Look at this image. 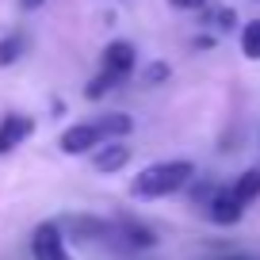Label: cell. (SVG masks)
<instances>
[{"label":"cell","instance_id":"1","mask_svg":"<svg viewBox=\"0 0 260 260\" xmlns=\"http://www.w3.org/2000/svg\"><path fill=\"white\" fill-rule=\"evenodd\" d=\"M195 176V165L191 161H161V165H149L134 176L130 184V195L134 199H161V195H172Z\"/></svg>","mask_w":260,"mask_h":260},{"label":"cell","instance_id":"2","mask_svg":"<svg viewBox=\"0 0 260 260\" xmlns=\"http://www.w3.org/2000/svg\"><path fill=\"white\" fill-rule=\"evenodd\" d=\"M57 146H61V153L81 157V153H88V149L104 146V134H100L96 122H77V126H69L61 138H57Z\"/></svg>","mask_w":260,"mask_h":260},{"label":"cell","instance_id":"3","mask_svg":"<svg viewBox=\"0 0 260 260\" xmlns=\"http://www.w3.org/2000/svg\"><path fill=\"white\" fill-rule=\"evenodd\" d=\"M31 252H35V260H69L61 226H57V222H42V226L35 230V237H31Z\"/></svg>","mask_w":260,"mask_h":260},{"label":"cell","instance_id":"4","mask_svg":"<svg viewBox=\"0 0 260 260\" xmlns=\"http://www.w3.org/2000/svg\"><path fill=\"white\" fill-rule=\"evenodd\" d=\"M31 130H35V122L27 119V115H4V119H0V157L12 153L19 142H27Z\"/></svg>","mask_w":260,"mask_h":260},{"label":"cell","instance_id":"5","mask_svg":"<svg viewBox=\"0 0 260 260\" xmlns=\"http://www.w3.org/2000/svg\"><path fill=\"white\" fill-rule=\"evenodd\" d=\"M207 214H211V222H218V226H234V222H241L245 203L237 199L234 191H218L211 199V207H207Z\"/></svg>","mask_w":260,"mask_h":260},{"label":"cell","instance_id":"6","mask_svg":"<svg viewBox=\"0 0 260 260\" xmlns=\"http://www.w3.org/2000/svg\"><path fill=\"white\" fill-rule=\"evenodd\" d=\"M130 161V146L122 142H104L100 149H92V169L96 172H119Z\"/></svg>","mask_w":260,"mask_h":260},{"label":"cell","instance_id":"7","mask_svg":"<svg viewBox=\"0 0 260 260\" xmlns=\"http://www.w3.org/2000/svg\"><path fill=\"white\" fill-rule=\"evenodd\" d=\"M104 69L115 77H126L130 69H134V46L130 42H111V46L104 50Z\"/></svg>","mask_w":260,"mask_h":260},{"label":"cell","instance_id":"8","mask_svg":"<svg viewBox=\"0 0 260 260\" xmlns=\"http://www.w3.org/2000/svg\"><path fill=\"white\" fill-rule=\"evenodd\" d=\"M96 126H100V134H104V142H119V138H126V134H130L134 122H130V115L111 111V115H100Z\"/></svg>","mask_w":260,"mask_h":260},{"label":"cell","instance_id":"9","mask_svg":"<svg viewBox=\"0 0 260 260\" xmlns=\"http://www.w3.org/2000/svg\"><path fill=\"white\" fill-rule=\"evenodd\" d=\"M230 191H234L237 199H241V203H252V199L260 195V169H249V172H241V176H237V184L230 187Z\"/></svg>","mask_w":260,"mask_h":260},{"label":"cell","instance_id":"10","mask_svg":"<svg viewBox=\"0 0 260 260\" xmlns=\"http://www.w3.org/2000/svg\"><path fill=\"white\" fill-rule=\"evenodd\" d=\"M241 50H245V57L260 61V19H252V23L241 27Z\"/></svg>","mask_w":260,"mask_h":260},{"label":"cell","instance_id":"11","mask_svg":"<svg viewBox=\"0 0 260 260\" xmlns=\"http://www.w3.org/2000/svg\"><path fill=\"white\" fill-rule=\"evenodd\" d=\"M27 50V39L23 35H8V39H0V65H12L19 61V54Z\"/></svg>","mask_w":260,"mask_h":260},{"label":"cell","instance_id":"12","mask_svg":"<svg viewBox=\"0 0 260 260\" xmlns=\"http://www.w3.org/2000/svg\"><path fill=\"white\" fill-rule=\"evenodd\" d=\"M119 81H122V77H115V73H107V69H104V73H100L96 81H92L88 88H84V96H88V100H100V96H104L107 88H115Z\"/></svg>","mask_w":260,"mask_h":260},{"label":"cell","instance_id":"13","mask_svg":"<svg viewBox=\"0 0 260 260\" xmlns=\"http://www.w3.org/2000/svg\"><path fill=\"white\" fill-rule=\"evenodd\" d=\"M126 237H130V245H138V249H153L157 245L153 230H146V226H126Z\"/></svg>","mask_w":260,"mask_h":260},{"label":"cell","instance_id":"14","mask_svg":"<svg viewBox=\"0 0 260 260\" xmlns=\"http://www.w3.org/2000/svg\"><path fill=\"white\" fill-rule=\"evenodd\" d=\"M165 77H169V65H165V61H153L146 69V84H157V81H165Z\"/></svg>","mask_w":260,"mask_h":260},{"label":"cell","instance_id":"15","mask_svg":"<svg viewBox=\"0 0 260 260\" xmlns=\"http://www.w3.org/2000/svg\"><path fill=\"white\" fill-rule=\"evenodd\" d=\"M172 8H180V12H195V8H203L207 0H169Z\"/></svg>","mask_w":260,"mask_h":260},{"label":"cell","instance_id":"16","mask_svg":"<svg viewBox=\"0 0 260 260\" xmlns=\"http://www.w3.org/2000/svg\"><path fill=\"white\" fill-rule=\"evenodd\" d=\"M19 4H23V8H42L46 0H19Z\"/></svg>","mask_w":260,"mask_h":260}]
</instances>
